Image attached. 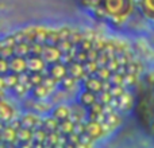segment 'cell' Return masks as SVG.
<instances>
[{
	"mask_svg": "<svg viewBox=\"0 0 154 148\" xmlns=\"http://www.w3.org/2000/svg\"><path fill=\"white\" fill-rule=\"evenodd\" d=\"M103 1V11L107 15L112 16L115 20H127L131 11L134 8L133 0H101Z\"/></svg>",
	"mask_w": 154,
	"mask_h": 148,
	"instance_id": "1",
	"label": "cell"
},
{
	"mask_svg": "<svg viewBox=\"0 0 154 148\" xmlns=\"http://www.w3.org/2000/svg\"><path fill=\"white\" fill-rule=\"evenodd\" d=\"M20 127L30 128V129H35V128L41 127V120H42V114L37 113L34 111H27L22 116L18 117Z\"/></svg>",
	"mask_w": 154,
	"mask_h": 148,
	"instance_id": "2",
	"label": "cell"
},
{
	"mask_svg": "<svg viewBox=\"0 0 154 148\" xmlns=\"http://www.w3.org/2000/svg\"><path fill=\"white\" fill-rule=\"evenodd\" d=\"M41 57L43 58V61L46 64H54L57 61H61V57H62V51L57 47V45H43V50Z\"/></svg>",
	"mask_w": 154,
	"mask_h": 148,
	"instance_id": "3",
	"label": "cell"
},
{
	"mask_svg": "<svg viewBox=\"0 0 154 148\" xmlns=\"http://www.w3.org/2000/svg\"><path fill=\"white\" fill-rule=\"evenodd\" d=\"M50 114L57 119L58 121H64L70 117V105H68L66 102H58L54 104L53 108L50 111Z\"/></svg>",
	"mask_w": 154,
	"mask_h": 148,
	"instance_id": "4",
	"label": "cell"
},
{
	"mask_svg": "<svg viewBox=\"0 0 154 148\" xmlns=\"http://www.w3.org/2000/svg\"><path fill=\"white\" fill-rule=\"evenodd\" d=\"M27 72H38L45 75V73H48V64L41 55H32L27 59Z\"/></svg>",
	"mask_w": 154,
	"mask_h": 148,
	"instance_id": "5",
	"label": "cell"
},
{
	"mask_svg": "<svg viewBox=\"0 0 154 148\" xmlns=\"http://www.w3.org/2000/svg\"><path fill=\"white\" fill-rule=\"evenodd\" d=\"M8 65H10V72L15 74H20L27 72V58L22 55H12L8 59Z\"/></svg>",
	"mask_w": 154,
	"mask_h": 148,
	"instance_id": "6",
	"label": "cell"
},
{
	"mask_svg": "<svg viewBox=\"0 0 154 148\" xmlns=\"http://www.w3.org/2000/svg\"><path fill=\"white\" fill-rule=\"evenodd\" d=\"M16 116V112H15V108L14 105H11L8 101H5L3 98L0 101V121L3 123H10L11 120H14ZM19 117V116H16Z\"/></svg>",
	"mask_w": 154,
	"mask_h": 148,
	"instance_id": "7",
	"label": "cell"
},
{
	"mask_svg": "<svg viewBox=\"0 0 154 148\" xmlns=\"http://www.w3.org/2000/svg\"><path fill=\"white\" fill-rule=\"evenodd\" d=\"M66 74H68V65L65 64V62L57 61V62H54V64H51L50 74H49V75H51L54 79H57V81L60 82Z\"/></svg>",
	"mask_w": 154,
	"mask_h": 148,
	"instance_id": "8",
	"label": "cell"
},
{
	"mask_svg": "<svg viewBox=\"0 0 154 148\" xmlns=\"http://www.w3.org/2000/svg\"><path fill=\"white\" fill-rule=\"evenodd\" d=\"M30 92H31V97L35 98V100H46V98L50 97L54 90H51L50 87H48L43 84H38L35 86H32L30 89Z\"/></svg>",
	"mask_w": 154,
	"mask_h": 148,
	"instance_id": "9",
	"label": "cell"
},
{
	"mask_svg": "<svg viewBox=\"0 0 154 148\" xmlns=\"http://www.w3.org/2000/svg\"><path fill=\"white\" fill-rule=\"evenodd\" d=\"M116 101H118V109H119V111H128V109L133 106L134 98L130 92L125 90V92L116 98Z\"/></svg>",
	"mask_w": 154,
	"mask_h": 148,
	"instance_id": "10",
	"label": "cell"
},
{
	"mask_svg": "<svg viewBox=\"0 0 154 148\" xmlns=\"http://www.w3.org/2000/svg\"><path fill=\"white\" fill-rule=\"evenodd\" d=\"M96 101H97L96 93L89 92V90H87V89H85L82 93H80V96L77 97V102L81 104V105L85 106V108H89V106L92 105L93 102H96Z\"/></svg>",
	"mask_w": 154,
	"mask_h": 148,
	"instance_id": "11",
	"label": "cell"
},
{
	"mask_svg": "<svg viewBox=\"0 0 154 148\" xmlns=\"http://www.w3.org/2000/svg\"><path fill=\"white\" fill-rule=\"evenodd\" d=\"M68 74L69 75H72V77H75L76 79H80L81 77H84V75H87L84 72V66H82V64L81 62H69L68 64Z\"/></svg>",
	"mask_w": 154,
	"mask_h": 148,
	"instance_id": "12",
	"label": "cell"
},
{
	"mask_svg": "<svg viewBox=\"0 0 154 148\" xmlns=\"http://www.w3.org/2000/svg\"><path fill=\"white\" fill-rule=\"evenodd\" d=\"M87 77V75H85ZM101 79L97 78L96 75H92V77H87V79H85V84H84V87L87 90H89V92H93L97 94L101 90Z\"/></svg>",
	"mask_w": 154,
	"mask_h": 148,
	"instance_id": "13",
	"label": "cell"
},
{
	"mask_svg": "<svg viewBox=\"0 0 154 148\" xmlns=\"http://www.w3.org/2000/svg\"><path fill=\"white\" fill-rule=\"evenodd\" d=\"M58 124H60V121H58L57 119H54L51 114H48V116L42 114V120H41V127H42L45 131H48V132L56 131L57 128H58Z\"/></svg>",
	"mask_w": 154,
	"mask_h": 148,
	"instance_id": "14",
	"label": "cell"
},
{
	"mask_svg": "<svg viewBox=\"0 0 154 148\" xmlns=\"http://www.w3.org/2000/svg\"><path fill=\"white\" fill-rule=\"evenodd\" d=\"M0 135H2V141L5 143H14V140H16V128H14L12 125H4L3 129L0 131Z\"/></svg>",
	"mask_w": 154,
	"mask_h": 148,
	"instance_id": "15",
	"label": "cell"
},
{
	"mask_svg": "<svg viewBox=\"0 0 154 148\" xmlns=\"http://www.w3.org/2000/svg\"><path fill=\"white\" fill-rule=\"evenodd\" d=\"M57 131H58V132L61 133V135L68 136L69 133H72L73 131H75V123H73L70 119L64 120V121H60V124H58V128H57Z\"/></svg>",
	"mask_w": 154,
	"mask_h": 148,
	"instance_id": "16",
	"label": "cell"
},
{
	"mask_svg": "<svg viewBox=\"0 0 154 148\" xmlns=\"http://www.w3.org/2000/svg\"><path fill=\"white\" fill-rule=\"evenodd\" d=\"M143 16H146L149 20L153 19V0H139Z\"/></svg>",
	"mask_w": 154,
	"mask_h": 148,
	"instance_id": "17",
	"label": "cell"
},
{
	"mask_svg": "<svg viewBox=\"0 0 154 148\" xmlns=\"http://www.w3.org/2000/svg\"><path fill=\"white\" fill-rule=\"evenodd\" d=\"M112 72L108 69L107 66H99L97 70L95 72V75L97 77V78H100L101 81H106V79H109V77H111Z\"/></svg>",
	"mask_w": 154,
	"mask_h": 148,
	"instance_id": "18",
	"label": "cell"
},
{
	"mask_svg": "<svg viewBox=\"0 0 154 148\" xmlns=\"http://www.w3.org/2000/svg\"><path fill=\"white\" fill-rule=\"evenodd\" d=\"M96 96H97V101L100 104H103V105L109 104L112 100V96H111V93H109V90H100Z\"/></svg>",
	"mask_w": 154,
	"mask_h": 148,
	"instance_id": "19",
	"label": "cell"
},
{
	"mask_svg": "<svg viewBox=\"0 0 154 148\" xmlns=\"http://www.w3.org/2000/svg\"><path fill=\"white\" fill-rule=\"evenodd\" d=\"M10 72V65H8V59L0 57V75H4L5 73Z\"/></svg>",
	"mask_w": 154,
	"mask_h": 148,
	"instance_id": "20",
	"label": "cell"
},
{
	"mask_svg": "<svg viewBox=\"0 0 154 148\" xmlns=\"http://www.w3.org/2000/svg\"><path fill=\"white\" fill-rule=\"evenodd\" d=\"M5 87V82H4V75H0V90H3Z\"/></svg>",
	"mask_w": 154,
	"mask_h": 148,
	"instance_id": "21",
	"label": "cell"
},
{
	"mask_svg": "<svg viewBox=\"0 0 154 148\" xmlns=\"http://www.w3.org/2000/svg\"><path fill=\"white\" fill-rule=\"evenodd\" d=\"M3 98H4V92H3V90H0V101H2Z\"/></svg>",
	"mask_w": 154,
	"mask_h": 148,
	"instance_id": "22",
	"label": "cell"
}]
</instances>
